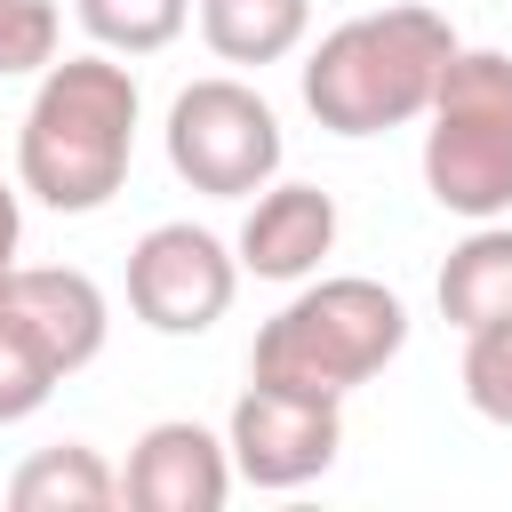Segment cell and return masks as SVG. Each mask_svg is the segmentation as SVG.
I'll use <instances>...</instances> for the list:
<instances>
[{
  "instance_id": "obj_1",
  "label": "cell",
  "mask_w": 512,
  "mask_h": 512,
  "mask_svg": "<svg viewBox=\"0 0 512 512\" xmlns=\"http://www.w3.org/2000/svg\"><path fill=\"white\" fill-rule=\"evenodd\" d=\"M136 160V72L96 48L40 72L16 128V184L56 216H96Z\"/></svg>"
},
{
  "instance_id": "obj_2",
  "label": "cell",
  "mask_w": 512,
  "mask_h": 512,
  "mask_svg": "<svg viewBox=\"0 0 512 512\" xmlns=\"http://www.w3.org/2000/svg\"><path fill=\"white\" fill-rule=\"evenodd\" d=\"M456 24L424 0L400 8H368L344 16L336 32H320V48L304 56V112L328 136H384L432 112V88L456 56Z\"/></svg>"
},
{
  "instance_id": "obj_3",
  "label": "cell",
  "mask_w": 512,
  "mask_h": 512,
  "mask_svg": "<svg viewBox=\"0 0 512 512\" xmlns=\"http://www.w3.org/2000/svg\"><path fill=\"white\" fill-rule=\"evenodd\" d=\"M408 344V304L384 288V280H360V272H336V280H312L296 288L248 344V376L256 384H288V392H320V400H344L360 392L368 376H384Z\"/></svg>"
},
{
  "instance_id": "obj_4",
  "label": "cell",
  "mask_w": 512,
  "mask_h": 512,
  "mask_svg": "<svg viewBox=\"0 0 512 512\" xmlns=\"http://www.w3.org/2000/svg\"><path fill=\"white\" fill-rule=\"evenodd\" d=\"M424 192L488 224L512 208V56L504 48H456L432 112H424Z\"/></svg>"
},
{
  "instance_id": "obj_5",
  "label": "cell",
  "mask_w": 512,
  "mask_h": 512,
  "mask_svg": "<svg viewBox=\"0 0 512 512\" xmlns=\"http://www.w3.org/2000/svg\"><path fill=\"white\" fill-rule=\"evenodd\" d=\"M280 152H288L280 112H272L248 80L208 72V80L176 88V104H168V168H176L192 192H208V200H248V192H264V184L280 176Z\"/></svg>"
},
{
  "instance_id": "obj_6",
  "label": "cell",
  "mask_w": 512,
  "mask_h": 512,
  "mask_svg": "<svg viewBox=\"0 0 512 512\" xmlns=\"http://www.w3.org/2000/svg\"><path fill=\"white\" fill-rule=\"evenodd\" d=\"M240 296V248H224L200 224H152L128 248V312L152 336H200Z\"/></svg>"
},
{
  "instance_id": "obj_7",
  "label": "cell",
  "mask_w": 512,
  "mask_h": 512,
  "mask_svg": "<svg viewBox=\"0 0 512 512\" xmlns=\"http://www.w3.org/2000/svg\"><path fill=\"white\" fill-rule=\"evenodd\" d=\"M224 448H232V472L248 488H304V480H320L336 464L344 416L320 392H288V384H256L248 376V392L232 400Z\"/></svg>"
},
{
  "instance_id": "obj_8",
  "label": "cell",
  "mask_w": 512,
  "mask_h": 512,
  "mask_svg": "<svg viewBox=\"0 0 512 512\" xmlns=\"http://www.w3.org/2000/svg\"><path fill=\"white\" fill-rule=\"evenodd\" d=\"M232 448L192 424V416H168V424H144V440L128 448V472H120V504L136 512H216L232 496Z\"/></svg>"
},
{
  "instance_id": "obj_9",
  "label": "cell",
  "mask_w": 512,
  "mask_h": 512,
  "mask_svg": "<svg viewBox=\"0 0 512 512\" xmlns=\"http://www.w3.org/2000/svg\"><path fill=\"white\" fill-rule=\"evenodd\" d=\"M0 304L40 336V352L56 360V376H80L104 352V328H112L104 288L88 272H72V264H16L0 280Z\"/></svg>"
},
{
  "instance_id": "obj_10",
  "label": "cell",
  "mask_w": 512,
  "mask_h": 512,
  "mask_svg": "<svg viewBox=\"0 0 512 512\" xmlns=\"http://www.w3.org/2000/svg\"><path fill=\"white\" fill-rule=\"evenodd\" d=\"M336 248V200L320 184H264L240 224V272L256 280H312Z\"/></svg>"
},
{
  "instance_id": "obj_11",
  "label": "cell",
  "mask_w": 512,
  "mask_h": 512,
  "mask_svg": "<svg viewBox=\"0 0 512 512\" xmlns=\"http://www.w3.org/2000/svg\"><path fill=\"white\" fill-rule=\"evenodd\" d=\"M440 320L456 336H480V328H504L512 320V224H472L448 264H440Z\"/></svg>"
},
{
  "instance_id": "obj_12",
  "label": "cell",
  "mask_w": 512,
  "mask_h": 512,
  "mask_svg": "<svg viewBox=\"0 0 512 512\" xmlns=\"http://www.w3.org/2000/svg\"><path fill=\"white\" fill-rule=\"evenodd\" d=\"M8 504H16V512H104V504H120V472H112L88 440L32 448V456L8 472Z\"/></svg>"
},
{
  "instance_id": "obj_13",
  "label": "cell",
  "mask_w": 512,
  "mask_h": 512,
  "mask_svg": "<svg viewBox=\"0 0 512 512\" xmlns=\"http://www.w3.org/2000/svg\"><path fill=\"white\" fill-rule=\"evenodd\" d=\"M312 32V0H200V40L224 64H280Z\"/></svg>"
},
{
  "instance_id": "obj_14",
  "label": "cell",
  "mask_w": 512,
  "mask_h": 512,
  "mask_svg": "<svg viewBox=\"0 0 512 512\" xmlns=\"http://www.w3.org/2000/svg\"><path fill=\"white\" fill-rule=\"evenodd\" d=\"M72 16L112 56H160L192 24V0H72Z\"/></svg>"
},
{
  "instance_id": "obj_15",
  "label": "cell",
  "mask_w": 512,
  "mask_h": 512,
  "mask_svg": "<svg viewBox=\"0 0 512 512\" xmlns=\"http://www.w3.org/2000/svg\"><path fill=\"white\" fill-rule=\"evenodd\" d=\"M56 384H64V376H56V360L40 352V336L0 304V424H24Z\"/></svg>"
},
{
  "instance_id": "obj_16",
  "label": "cell",
  "mask_w": 512,
  "mask_h": 512,
  "mask_svg": "<svg viewBox=\"0 0 512 512\" xmlns=\"http://www.w3.org/2000/svg\"><path fill=\"white\" fill-rule=\"evenodd\" d=\"M56 40H64L56 0H0V80L48 72L56 64Z\"/></svg>"
},
{
  "instance_id": "obj_17",
  "label": "cell",
  "mask_w": 512,
  "mask_h": 512,
  "mask_svg": "<svg viewBox=\"0 0 512 512\" xmlns=\"http://www.w3.org/2000/svg\"><path fill=\"white\" fill-rule=\"evenodd\" d=\"M464 400H472L488 424L512 432V320L464 336Z\"/></svg>"
},
{
  "instance_id": "obj_18",
  "label": "cell",
  "mask_w": 512,
  "mask_h": 512,
  "mask_svg": "<svg viewBox=\"0 0 512 512\" xmlns=\"http://www.w3.org/2000/svg\"><path fill=\"white\" fill-rule=\"evenodd\" d=\"M16 240H24V208H16V192L0 184V280L16 272Z\"/></svg>"
}]
</instances>
